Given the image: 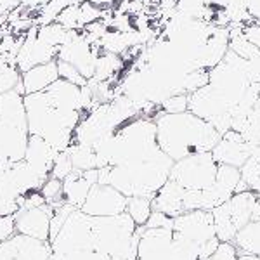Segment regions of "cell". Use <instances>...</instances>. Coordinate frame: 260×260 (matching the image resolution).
<instances>
[{
    "instance_id": "1",
    "label": "cell",
    "mask_w": 260,
    "mask_h": 260,
    "mask_svg": "<svg viewBox=\"0 0 260 260\" xmlns=\"http://www.w3.org/2000/svg\"><path fill=\"white\" fill-rule=\"evenodd\" d=\"M153 120L156 125L158 146L174 161H180L192 154L212 153L222 137L208 121L201 120L191 111L179 115L158 111Z\"/></svg>"
},
{
    "instance_id": "2",
    "label": "cell",
    "mask_w": 260,
    "mask_h": 260,
    "mask_svg": "<svg viewBox=\"0 0 260 260\" xmlns=\"http://www.w3.org/2000/svg\"><path fill=\"white\" fill-rule=\"evenodd\" d=\"M174 160L163 151L148 158V160L127 163L118 167H104L99 169V182L115 187L127 198L141 196L153 200L154 194L161 189L170 179Z\"/></svg>"
},
{
    "instance_id": "3",
    "label": "cell",
    "mask_w": 260,
    "mask_h": 260,
    "mask_svg": "<svg viewBox=\"0 0 260 260\" xmlns=\"http://www.w3.org/2000/svg\"><path fill=\"white\" fill-rule=\"evenodd\" d=\"M144 225H136L128 213L115 217H92V231L98 248L110 258L137 260Z\"/></svg>"
},
{
    "instance_id": "4",
    "label": "cell",
    "mask_w": 260,
    "mask_h": 260,
    "mask_svg": "<svg viewBox=\"0 0 260 260\" xmlns=\"http://www.w3.org/2000/svg\"><path fill=\"white\" fill-rule=\"evenodd\" d=\"M174 240L194 260H208L220 245L212 212L192 210L174 219Z\"/></svg>"
},
{
    "instance_id": "5",
    "label": "cell",
    "mask_w": 260,
    "mask_h": 260,
    "mask_svg": "<svg viewBox=\"0 0 260 260\" xmlns=\"http://www.w3.org/2000/svg\"><path fill=\"white\" fill-rule=\"evenodd\" d=\"M49 177L26 161L0 170V217L14 215L30 192L40 191Z\"/></svg>"
},
{
    "instance_id": "6",
    "label": "cell",
    "mask_w": 260,
    "mask_h": 260,
    "mask_svg": "<svg viewBox=\"0 0 260 260\" xmlns=\"http://www.w3.org/2000/svg\"><path fill=\"white\" fill-rule=\"evenodd\" d=\"M257 196L251 191L236 192L224 205L213 208L212 215L215 222L217 238L220 243H233L238 233L243 231L251 222Z\"/></svg>"
},
{
    "instance_id": "7",
    "label": "cell",
    "mask_w": 260,
    "mask_h": 260,
    "mask_svg": "<svg viewBox=\"0 0 260 260\" xmlns=\"http://www.w3.org/2000/svg\"><path fill=\"white\" fill-rule=\"evenodd\" d=\"M217 172L219 163L213 160L212 153H200L175 161L170 172V180L179 184L184 191L201 192L215 184Z\"/></svg>"
},
{
    "instance_id": "8",
    "label": "cell",
    "mask_w": 260,
    "mask_h": 260,
    "mask_svg": "<svg viewBox=\"0 0 260 260\" xmlns=\"http://www.w3.org/2000/svg\"><path fill=\"white\" fill-rule=\"evenodd\" d=\"M137 260H194L177 241L172 229H144Z\"/></svg>"
},
{
    "instance_id": "9",
    "label": "cell",
    "mask_w": 260,
    "mask_h": 260,
    "mask_svg": "<svg viewBox=\"0 0 260 260\" xmlns=\"http://www.w3.org/2000/svg\"><path fill=\"white\" fill-rule=\"evenodd\" d=\"M28 139V123H19L0 116V170L9 169L24 160Z\"/></svg>"
},
{
    "instance_id": "10",
    "label": "cell",
    "mask_w": 260,
    "mask_h": 260,
    "mask_svg": "<svg viewBox=\"0 0 260 260\" xmlns=\"http://www.w3.org/2000/svg\"><path fill=\"white\" fill-rule=\"evenodd\" d=\"M128 198L108 184H95L80 210L89 217H115L127 212Z\"/></svg>"
},
{
    "instance_id": "11",
    "label": "cell",
    "mask_w": 260,
    "mask_h": 260,
    "mask_svg": "<svg viewBox=\"0 0 260 260\" xmlns=\"http://www.w3.org/2000/svg\"><path fill=\"white\" fill-rule=\"evenodd\" d=\"M56 207L45 203L35 208H21L14 213L16 234L50 243V220Z\"/></svg>"
},
{
    "instance_id": "12",
    "label": "cell",
    "mask_w": 260,
    "mask_h": 260,
    "mask_svg": "<svg viewBox=\"0 0 260 260\" xmlns=\"http://www.w3.org/2000/svg\"><path fill=\"white\" fill-rule=\"evenodd\" d=\"M59 49L52 47V45L45 44L37 37V26L26 31L24 40L19 47V52L16 56V68L21 71V75L26 73L28 70L35 68V66L45 64V62L56 61Z\"/></svg>"
},
{
    "instance_id": "13",
    "label": "cell",
    "mask_w": 260,
    "mask_h": 260,
    "mask_svg": "<svg viewBox=\"0 0 260 260\" xmlns=\"http://www.w3.org/2000/svg\"><path fill=\"white\" fill-rule=\"evenodd\" d=\"M253 148L243 139L241 134L229 130L220 137L219 144L213 148L212 156L219 165H229L234 169H241L251 158Z\"/></svg>"
},
{
    "instance_id": "14",
    "label": "cell",
    "mask_w": 260,
    "mask_h": 260,
    "mask_svg": "<svg viewBox=\"0 0 260 260\" xmlns=\"http://www.w3.org/2000/svg\"><path fill=\"white\" fill-rule=\"evenodd\" d=\"M98 182L99 170H73L68 177L62 180V200H64L66 205H71V207L80 210L82 205L85 203L87 196H89L92 186H95Z\"/></svg>"
},
{
    "instance_id": "15",
    "label": "cell",
    "mask_w": 260,
    "mask_h": 260,
    "mask_svg": "<svg viewBox=\"0 0 260 260\" xmlns=\"http://www.w3.org/2000/svg\"><path fill=\"white\" fill-rule=\"evenodd\" d=\"M57 154H59V151L54 149L45 139H42L39 136H30L26 146V154H24V161L28 165H31L35 170H39L40 174L50 177Z\"/></svg>"
},
{
    "instance_id": "16",
    "label": "cell",
    "mask_w": 260,
    "mask_h": 260,
    "mask_svg": "<svg viewBox=\"0 0 260 260\" xmlns=\"http://www.w3.org/2000/svg\"><path fill=\"white\" fill-rule=\"evenodd\" d=\"M151 205H153V212H160L165 213L170 219H177L179 215L186 213V208H184V189L179 184H175L174 180L169 179L165 186L151 200Z\"/></svg>"
},
{
    "instance_id": "17",
    "label": "cell",
    "mask_w": 260,
    "mask_h": 260,
    "mask_svg": "<svg viewBox=\"0 0 260 260\" xmlns=\"http://www.w3.org/2000/svg\"><path fill=\"white\" fill-rule=\"evenodd\" d=\"M59 80V71H57V61H50L45 64L35 66L21 75V87L24 95L39 94L47 90L54 82Z\"/></svg>"
},
{
    "instance_id": "18",
    "label": "cell",
    "mask_w": 260,
    "mask_h": 260,
    "mask_svg": "<svg viewBox=\"0 0 260 260\" xmlns=\"http://www.w3.org/2000/svg\"><path fill=\"white\" fill-rule=\"evenodd\" d=\"M125 66V61L121 56L111 52H104L101 50L98 62H95V73H94V82H111L116 78V75L121 73Z\"/></svg>"
},
{
    "instance_id": "19",
    "label": "cell",
    "mask_w": 260,
    "mask_h": 260,
    "mask_svg": "<svg viewBox=\"0 0 260 260\" xmlns=\"http://www.w3.org/2000/svg\"><path fill=\"white\" fill-rule=\"evenodd\" d=\"M233 243L240 253L257 255L260 258V220H251L245 229L238 233Z\"/></svg>"
},
{
    "instance_id": "20",
    "label": "cell",
    "mask_w": 260,
    "mask_h": 260,
    "mask_svg": "<svg viewBox=\"0 0 260 260\" xmlns=\"http://www.w3.org/2000/svg\"><path fill=\"white\" fill-rule=\"evenodd\" d=\"M68 154L71 158L75 170L89 172L98 170V154L92 146H82V144H71L68 149Z\"/></svg>"
},
{
    "instance_id": "21",
    "label": "cell",
    "mask_w": 260,
    "mask_h": 260,
    "mask_svg": "<svg viewBox=\"0 0 260 260\" xmlns=\"http://www.w3.org/2000/svg\"><path fill=\"white\" fill-rule=\"evenodd\" d=\"M130 219L136 222V225H146L149 220L151 213H153V205L149 198H141V196H134L127 201V212Z\"/></svg>"
},
{
    "instance_id": "22",
    "label": "cell",
    "mask_w": 260,
    "mask_h": 260,
    "mask_svg": "<svg viewBox=\"0 0 260 260\" xmlns=\"http://www.w3.org/2000/svg\"><path fill=\"white\" fill-rule=\"evenodd\" d=\"M21 83V71L16 68L14 62L0 59V94L14 90Z\"/></svg>"
},
{
    "instance_id": "23",
    "label": "cell",
    "mask_w": 260,
    "mask_h": 260,
    "mask_svg": "<svg viewBox=\"0 0 260 260\" xmlns=\"http://www.w3.org/2000/svg\"><path fill=\"white\" fill-rule=\"evenodd\" d=\"M240 170L241 182L246 186V189L255 192V194H260V161L250 158Z\"/></svg>"
},
{
    "instance_id": "24",
    "label": "cell",
    "mask_w": 260,
    "mask_h": 260,
    "mask_svg": "<svg viewBox=\"0 0 260 260\" xmlns=\"http://www.w3.org/2000/svg\"><path fill=\"white\" fill-rule=\"evenodd\" d=\"M42 196L45 198L49 205L59 208L61 205H64V200H62V180L56 179V177H49L45 180V184L42 186Z\"/></svg>"
},
{
    "instance_id": "25",
    "label": "cell",
    "mask_w": 260,
    "mask_h": 260,
    "mask_svg": "<svg viewBox=\"0 0 260 260\" xmlns=\"http://www.w3.org/2000/svg\"><path fill=\"white\" fill-rule=\"evenodd\" d=\"M161 113H169V115H179V113L189 111V95L186 94H174L167 98L160 104Z\"/></svg>"
},
{
    "instance_id": "26",
    "label": "cell",
    "mask_w": 260,
    "mask_h": 260,
    "mask_svg": "<svg viewBox=\"0 0 260 260\" xmlns=\"http://www.w3.org/2000/svg\"><path fill=\"white\" fill-rule=\"evenodd\" d=\"M57 71H59V78H61V80H66V82L73 83V85L85 87L87 83H89V80H87V78L83 77V75L77 68H75L73 64H70V62L57 61Z\"/></svg>"
},
{
    "instance_id": "27",
    "label": "cell",
    "mask_w": 260,
    "mask_h": 260,
    "mask_svg": "<svg viewBox=\"0 0 260 260\" xmlns=\"http://www.w3.org/2000/svg\"><path fill=\"white\" fill-rule=\"evenodd\" d=\"M75 210H78V208L71 207V205H66V203L61 205L59 208H56V212H54V215H52V220H50V241H52L54 238L59 234V231L62 229V225L66 224L68 217Z\"/></svg>"
},
{
    "instance_id": "28",
    "label": "cell",
    "mask_w": 260,
    "mask_h": 260,
    "mask_svg": "<svg viewBox=\"0 0 260 260\" xmlns=\"http://www.w3.org/2000/svg\"><path fill=\"white\" fill-rule=\"evenodd\" d=\"M73 170L75 169H73V163H71V158H70L68 151H62V153L57 154L56 161H54L52 174H50V177H56V179L64 180Z\"/></svg>"
},
{
    "instance_id": "29",
    "label": "cell",
    "mask_w": 260,
    "mask_h": 260,
    "mask_svg": "<svg viewBox=\"0 0 260 260\" xmlns=\"http://www.w3.org/2000/svg\"><path fill=\"white\" fill-rule=\"evenodd\" d=\"M238 257H240V251L234 246V243H220L208 260H238Z\"/></svg>"
},
{
    "instance_id": "30",
    "label": "cell",
    "mask_w": 260,
    "mask_h": 260,
    "mask_svg": "<svg viewBox=\"0 0 260 260\" xmlns=\"http://www.w3.org/2000/svg\"><path fill=\"white\" fill-rule=\"evenodd\" d=\"M144 228L146 229H174V219L167 217L165 213L153 212Z\"/></svg>"
},
{
    "instance_id": "31",
    "label": "cell",
    "mask_w": 260,
    "mask_h": 260,
    "mask_svg": "<svg viewBox=\"0 0 260 260\" xmlns=\"http://www.w3.org/2000/svg\"><path fill=\"white\" fill-rule=\"evenodd\" d=\"M14 234H16L14 215L0 217V245H4L6 241H9Z\"/></svg>"
},
{
    "instance_id": "32",
    "label": "cell",
    "mask_w": 260,
    "mask_h": 260,
    "mask_svg": "<svg viewBox=\"0 0 260 260\" xmlns=\"http://www.w3.org/2000/svg\"><path fill=\"white\" fill-rule=\"evenodd\" d=\"M243 35L260 50V23H255L251 26H245L243 28Z\"/></svg>"
},
{
    "instance_id": "33",
    "label": "cell",
    "mask_w": 260,
    "mask_h": 260,
    "mask_svg": "<svg viewBox=\"0 0 260 260\" xmlns=\"http://www.w3.org/2000/svg\"><path fill=\"white\" fill-rule=\"evenodd\" d=\"M251 220H260V194L257 196V203H255L253 217H251Z\"/></svg>"
},
{
    "instance_id": "34",
    "label": "cell",
    "mask_w": 260,
    "mask_h": 260,
    "mask_svg": "<svg viewBox=\"0 0 260 260\" xmlns=\"http://www.w3.org/2000/svg\"><path fill=\"white\" fill-rule=\"evenodd\" d=\"M238 260H260L257 255H250V253H240Z\"/></svg>"
},
{
    "instance_id": "35",
    "label": "cell",
    "mask_w": 260,
    "mask_h": 260,
    "mask_svg": "<svg viewBox=\"0 0 260 260\" xmlns=\"http://www.w3.org/2000/svg\"><path fill=\"white\" fill-rule=\"evenodd\" d=\"M49 260H61V258L57 257V255H54V253H52V255H50V258H49Z\"/></svg>"
},
{
    "instance_id": "36",
    "label": "cell",
    "mask_w": 260,
    "mask_h": 260,
    "mask_svg": "<svg viewBox=\"0 0 260 260\" xmlns=\"http://www.w3.org/2000/svg\"><path fill=\"white\" fill-rule=\"evenodd\" d=\"M111 260H123V258H111Z\"/></svg>"
}]
</instances>
